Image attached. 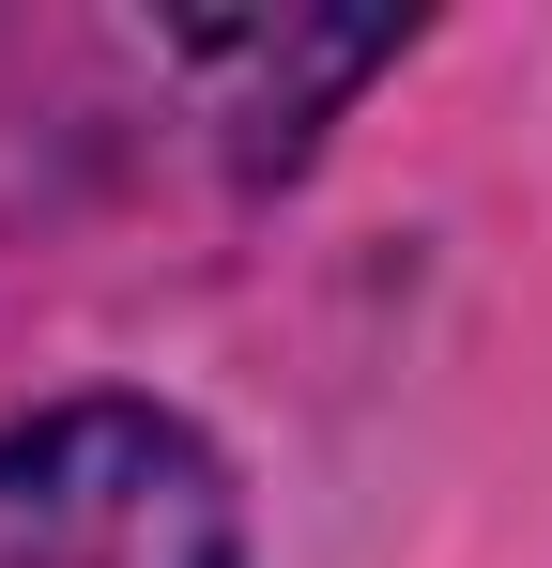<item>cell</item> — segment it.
Wrapping results in <instances>:
<instances>
[{
	"label": "cell",
	"instance_id": "cell-1",
	"mask_svg": "<svg viewBox=\"0 0 552 568\" xmlns=\"http://www.w3.org/2000/svg\"><path fill=\"white\" fill-rule=\"evenodd\" d=\"M0 568H246V491L170 399H47L0 430Z\"/></svg>",
	"mask_w": 552,
	"mask_h": 568
},
{
	"label": "cell",
	"instance_id": "cell-2",
	"mask_svg": "<svg viewBox=\"0 0 552 568\" xmlns=\"http://www.w3.org/2000/svg\"><path fill=\"white\" fill-rule=\"evenodd\" d=\"M170 62L215 93L231 170L262 185V170H292V154L323 139V108L354 93V78H384V62H399V16H184Z\"/></svg>",
	"mask_w": 552,
	"mask_h": 568
}]
</instances>
